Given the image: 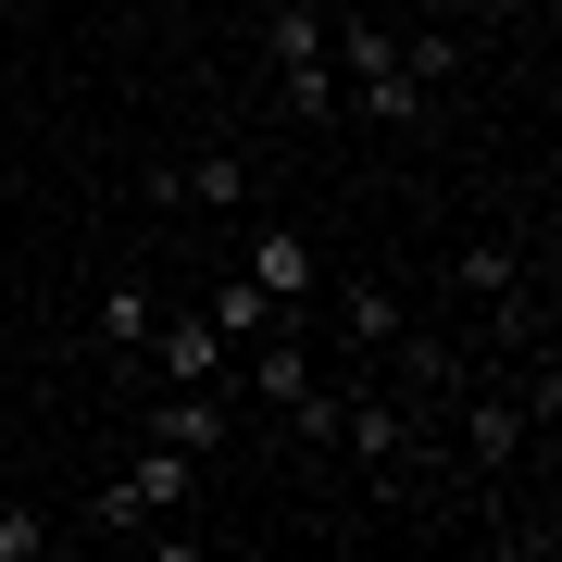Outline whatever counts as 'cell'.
Listing matches in <instances>:
<instances>
[{"mask_svg": "<svg viewBox=\"0 0 562 562\" xmlns=\"http://www.w3.org/2000/svg\"><path fill=\"white\" fill-rule=\"evenodd\" d=\"M262 63H276V101L301 113V125H338V113H350L338 63H325V13H313V0H276V13H262Z\"/></svg>", "mask_w": 562, "mask_h": 562, "instance_id": "6da1fadb", "label": "cell"}, {"mask_svg": "<svg viewBox=\"0 0 562 562\" xmlns=\"http://www.w3.org/2000/svg\"><path fill=\"white\" fill-rule=\"evenodd\" d=\"M188 501H201V462H188V450H162V438H138V462H125V475L101 487V513H88V525H113V538H138V525L188 513Z\"/></svg>", "mask_w": 562, "mask_h": 562, "instance_id": "3957f363", "label": "cell"}, {"mask_svg": "<svg viewBox=\"0 0 562 562\" xmlns=\"http://www.w3.org/2000/svg\"><path fill=\"white\" fill-rule=\"evenodd\" d=\"M162 201H213V213H238V201H250V162H238V150H201L188 176H162Z\"/></svg>", "mask_w": 562, "mask_h": 562, "instance_id": "8fae6325", "label": "cell"}, {"mask_svg": "<svg viewBox=\"0 0 562 562\" xmlns=\"http://www.w3.org/2000/svg\"><path fill=\"white\" fill-rule=\"evenodd\" d=\"M201 313L225 325V350H250V338H262V325H301V313H276V301H262V288H250V276H225V288H213V301H201Z\"/></svg>", "mask_w": 562, "mask_h": 562, "instance_id": "7c38bea8", "label": "cell"}, {"mask_svg": "<svg viewBox=\"0 0 562 562\" xmlns=\"http://www.w3.org/2000/svg\"><path fill=\"white\" fill-rule=\"evenodd\" d=\"M50 538H63V525H50V513H25V501H13V513H0V562H38Z\"/></svg>", "mask_w": 562, "mask_h": 562, "instance_id": "4fadbf2b", "label": "cell"}, {"mask_svg": "<svg viewBox=\"0 0 562 562\" xmlns=\"http://www.w3.org/2000/svg\"><path fill=\"white\" fill-rule=\"evenodd\" d=\"M250 387H262V413H288L313 450L338 438V401L313 387V350H301V325H262V338H250Z\"/></svg>", "mask_w": 562, "mask_h": 562, "instance_id": "277c9868", "label": "cell"}, {"mask_svg": "<svg viewBox=\"0 0 562 562\" xmlns=\"http://www.w3.org/2000/svg\"><path fill=\"white\" fill-rule=\"evenodd\" d=\"M225 387H150V413H138V438H162V450H188V462H213L225 450Z\"/></svg>", "mask_w": 562, "mask_h": 562, "instance_id": "52a82bcc", "label": "cell"}, {"mask_svg": "<svg viewBox=\"0 0 562 562\" xmlns=\"http://www.w3.org/2000/svg\"><path fill=\"white\" fill-rule=\"evenodd\" d=\"M325 63H338V76H350V101L362 113H375V125H425V76H413V63H401V25H325Z\"/></svg>", "mask_w": 562, "mask_h": 562, "instance_id": "7a4b0ae2", "label": "cell"}, {"mask_svg": "<svg viewBox=\"0 0 562 562\" xmlns=\"http://www.w3.org/2000/svg\"><path fill=\"white\" fill-rule=\"evenodd\" d=\"M338 338H350V350H401V288L350 276V288H338Z\"/></svg>", "mask_w": 562, "mask_h": 562, "instance_id": "ba28073f", "label": "cell"}, {"mask_svg": "<svg viewBox=\"0 0 562 562\" xmlns=\"http://www.w3.org/2000/svg\"><path fill=\"white\" fill-rule=\"evenodd\" d=\"M150 313H162L150 288H138V276H113V288H101V350H113V362H138V350H150Z\"/></svg>", "mask_w": 562, "mask_h": 562, "instance_id": "30bf717a", "label": "cell"}, {"mask_svg": "<svg viewBox=\"0 0 562 562\" xmlns=\"http://www.w3.org/2000/svg\"><path fill=\"white\" fill-rule=\"evenodd\" d=\"M138 362H150L162 387H225V362H238V350H225L213 313H150V350H138Z\"/></svg>", "mask_w": 562, "mask_h": 562, "instance_id": "5b68a950", "label": "cell"}, {"mask_svg": "<svg viewBox=\"0 0 562 562\" xmlns=\"http://www.w3.org/2000/svg\"><path fill=\"white\" fill-rule=\"evenodd\" d=\"M450 425H462V462H487V475L525 450V401H462Z\"/></svg>", "mask_w": 562, "mask_h": 562, "instance_id": "9c48e42d", "label": "cell"}, {"mask_svg": "<svg viewBox=\"0 0 562 562\" xmlns=\"http://www.w3.org/2000/svg\"><path fill=\"white\" fill-rule=\"evenodd\" d=\"M176 13H188V0H176Z\"/></svg>", "mask_w": 562, "mask_h": 562, "instance_id": "5bb4252c", "label": "cell"}, {"mask_svg": "<svg viewBox=\"0 0 562 562\" xmlns=\"http://www.w3.org/2000/svg\"><path fill=\"white\" fill-rule=\"evenodd\" d=\"M238 276H250V288H262L276 313H301L313 288H325V250L301 238V225H250V262H238Z\"/></svg>", "mask_w": 562, "mask_h": 562, "instance_id": "8992f818", "label": "cell"}]
</instances>
